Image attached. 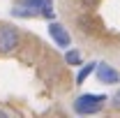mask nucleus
<instances>
[{
    "label": "nucleus",
    "instance_id": "obj_1",
    "mask_svg": "<svg viewBox=\"0 0 120 118\" xmlns=\"http://www.w3.org/2000/svg\"><path fill=\"white\" fill-rule=\"evenodd\" d=\"M106 102V95H79L74 100V111L81 116H90V114H99Z\"/></svg>",
    "mask_w": 120,
    "mask_h": 118
},
{
    "label": "nucleus",
    "instance_id": "obj_2",
    "mask_svg": "<svg viewBox=\"0 0 120 118\" xmlns=\"http://www.w3.org/2000/svg\"><path fill=\"white\" fill-rule=\"evenodd\" d=\"M21 42V32L14 26H0V53H12Z\"/></svg>",
    "mask_w": 120,
    "mask_h": 118
},
{
    "label": "nucleus",
    "instance_id": "obj_3",
    "mask_svg": "<svg viewBox=\"0 0 120 118\" xmlns=\"http://www.w3.org/2000/svg\"><path fill=\"white\" fill-rule=\"evenodd\" d=\"M16 5L26 7L30 12H35V16L42 14L49 21H56V12H53V0H19Z\"/></svg>",
    "mask_w": 120,
    "mask_h": 118
},
{
    "label": "nucleus",
    "instance_id": "obj_4",
    "mask_svg": "<svg viewBox=\"0 0 120 118\" xmlns=\"http://www.w3.org/2000/svg\"><path fill=\"white\" fill-rule=\"evenodd\" d=\"M97 79H99L102 83L116 86V83H120V72L116 70V67H111V65L102 63V65H97Z\"/></svg>",
    "mask_w": 120,
    "mask_h": 118
},
{
    "label": "nucleus",
    "instance_id": "obj_5",
    "mask_svg": "<svg viewBox=\"0 0 120 118\" xmlns=\"http://www.w3.org/2000/svg\"><path fill=\"white\" fill-rule=\"evenodd\" d=\"M49 35H51L53 42H56L58 46H62V49H67L69 42H72V39H69V32L62 28L58 21H51V23H49Z\"/></svg>",
    "mask_w": 120,
    "mask_h": 118
},
{
    "label": "nucleus",
    "instance_id": "obj_6",
    "mask_svg": "<svg viewBox=\"0 0 120 118\" xmlns=\"http://www.w3.org/2000/svg\"><path fill=\"white\" fill-rule=\"evenodd\" d=\"M97 70V63H90V65H83L81 67V72H79V76H76V83H83L86 79H88L90 74Z\"/></svg>",
    "mask_w": 120,
    "mask_h": 118
},
{
    "label": "nucleus",
    "instance_id": "obj_7",
    "mask_svg": "<svg viewBox=\"0 0 120 118\" xmlns=\"http://www.w3.org/2000/svg\"><path fill=\"white\" fill-rule=\"evenodd\" d=\"M65 63H67V65H81V51L69 49V51L65 53Z\"/></svg>",
    "mask_w": 120,
    "mask_h": 118
},
{
    "label": "nucleus",
    "instance_id": "obj_8",
    "mask_svg": "<svg viewBox=\"0 0 120 118\" xmlns=\"http://www.w3.org/2000/svg\"><path fill=\"white\" fill-rule=\"evenodd\" d=\"M12 16H35V12H30V9H26V7L16 5V7H12Z\"/></svg>",
    "mask_w": 120,
    "mask_h": 118
},
{
    "label": "nucleus",
    "instance_id": "obj_9",
    "mask_svg": "<svg viewBox=\"0 0 120 118\" xmlns=\"http://www.w3.org/2000/svg\"><path fill=\"white\" fill-rule=\"evenodd\" d=\"M111 106H113L116 111H120V90L116 93V95H113V100H111Z\"/></svg>",
    "mask_w": 120,
    "mask_h": 118
},
{
    "label": "nucleus",
    "instance_id": "obj_10",
    "mask_svg": "<svg viewBox=\"0 0 120 118\" xmlns=\"http://www.w3.org/2000/svg\"><path fill=\"white\" fill-rule=\"evenodd\" d=\"M81 2H83V5H86V7H95V5H97V2H99V0H81Z\"/></svg>",
    "mask_w": 120,
    "mask_h": 118
},
{
    "label": "nucleus",
    "instance_id": "obj_11",
    "mask_svg": "<svg viewBox=\"0 0 120 118\" xmlns=\"http://www.w3.org/2000/svg\"><path fill=\"white\" fill-rule=\"evenodd\" d=\"M0 118H9V114H7L5 109H0Z\"/></svg>",
    "mask_w": 120,
    "mask_h": 118
}]
</instances>
